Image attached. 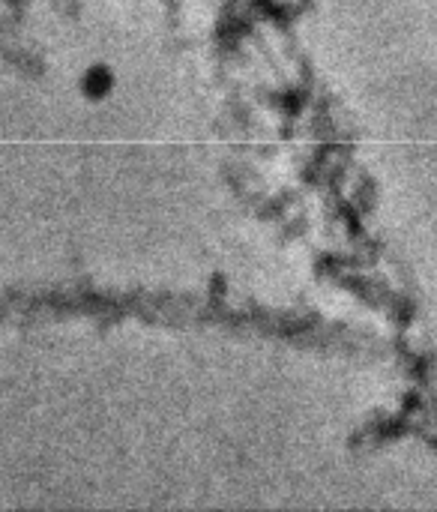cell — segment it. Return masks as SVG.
Masks as SVG:
<instances>
[{
	"label": "cell",
	"instance_id": "cell-1",
	"mask_svg": "<svg viewBox=\"0 0 437 512\" xmlns=\"http://www.w3.org/2000/svg\"><path fill=\"white\" fill-rule=\"evenodd\" d=\"M84 90L87 93H105L108 90V72L105 69H90L87 75H84Z\"/></svg>",
	"mask_w": 437,
	"mask_h": 512
}]
</instances>
